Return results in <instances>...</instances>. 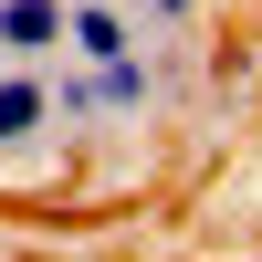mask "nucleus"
Wrapping results in <instances>:
<instances>
[{
  "mask_svg": "<svg viewBox=\"0 0 262 262\" xmlns=\"http://www.w3.org/2000/svg\"><path fill=\"white\" fill-rule=\"evenodd\" d=\"M53 147V74L42 63H0V168Z\"/></svg>",
  "mask_w": 262,
  "mask_h": 262,
  "instance_id": "f257e3e1",
  "label": "nucleus"
},
{
  "mask_svg": "<svg viewBox=\"0 0 262 262\" xmlns=\"http://www.w3.org/2000/svg\"><path fill=\"white\" fill-rule=\"evenodd\" d=\"M147 21H137V0H63V53L74 63H116V53H147Z\"/></svg>",
  "mask_w": 262,
  "mask_h": 262,
  "instance_id": "f03ea898",
  "label": "nucleus"
},
{
  "mask_svg": "<svg viewBox=\"0 0 262 262\" xmlns=\"http://www.w3.org/2000/svg\"><path fill=\"white\" fill-rule=\"evenodd\" d=\"M0 53L11 63H53L63 53V0H0Z\"/></svg>",
  "mask_w": 262,
  "mask_h": 262,
  "instance_id": "7ed1b4c3",
  "label": "nucleus"
},
{
  "mask_svg": "<svg viewBox=\"0 0 262 262\" xmlns=\"http://www.w3.org/2000/svg\"><path fill=\"white\" fill-rule=\"evenodd\" d=\"M137 21H147L158 42H189V32L210 21V0H137Z\"/></svg>",
  "mask_w": 262,
  "mask_h": 262,
  "instance_id": "20e7f679",
  "label": "nucleus"
},
{
  "mask_svg": "<svg viewBox=\"0 0 262 262\" xmlns=\"http://www.w3.org/2000/svg\"><path fill=\"white\" fill-rule=\"evenodd\" d=\"M0 63H11V53H0Z\"/></svg>",
  "mask_w": 262,
  "mask_h": 262,
  "instance_id": "39448f33",
  "label": "nucleus"
}]
</instances>
